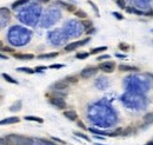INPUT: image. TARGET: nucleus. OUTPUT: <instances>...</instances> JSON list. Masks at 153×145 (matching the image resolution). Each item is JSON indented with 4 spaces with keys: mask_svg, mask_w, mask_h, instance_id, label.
Instances as JSON below:
<instances>
[{
    "mask_svg": "<svg viewBox=\"0 0 153 145\" xmlns=\"http://www.w3.org/2000/svg\"><path fill=\"white\" fill-rule=\"evenodd\" d=\"M144 122L146 124H153V112H150V113H146L144 116Z\"/></svg>",
    "mask_w": 153,
    "mask_h": 145,
    "instance_id": "18",
    "label": "nucleus"
},
{
    "mask_svg": "<svg viewBox=\"0 0 153 145\" xmlns=\"http://www.w3.org/2000/svg\"><path fill=\"white\" fill-rule=\"evenodd\" d=\"M17 71H18V72H25V73H27V74H33V73H34V70L30 69V67H18Z\"/></svg>",
    "mask_w": 153,
    "mask_h": 145,
    "instance_id": "19",
    "label": "nucleus"
},
{
    "mask_svg": "<svg viewBox=\"0 0 153 145\" xmlns=\"http://www.w3.org/2000/svg\"><path fill=\"white\" fill-rule=\"evenodd\" d=\"M97 72H98V67L90 66V67H86V69H84L80 72V77L82 79H88V78H91V77H93Z\"/></svg>",
    "mask_w": 153,
    "mask_h": 145,
    "instance_id": "5",
    "label": "nucleus"
},
{
    "mask_svg": "<svg viewBox=\"0 0 153 145\" xmlns=\"http://www.w3.org/2000/svg\"><path fill=\"white\" fill-rule=\"evenodd\" d=\"M116 63L114 61H104L100 63L98 66V70H101L105 73H112L114 70H116Z\"/></svg>",
    "mask_w": 153,
    "mask_h": 145,
    "instance_id": "3",
    "label": "nucleus"
},
{
    "mask_svg": "<svg viewBox=\"0 0 153 145\" xmlns=\"http://www.w3.org/2000/svg\"><path fill=\"white\" fill-rule=\"evenodd\" d=\"M94 31H95V28L92 27V28H90V30L86 31V34H92V33H94Z\"/></svg>",
    "mask_w": 153,
    "mask_h": 145,
    "instance_id": "36",
    "label": "nucleus"
},
{
    "mask_svg": "<svg viewBox=\"0 0 153 145\" xmlns=\"http://www.w3.org/2000/svg\"><path fill=\"white\" fill-rule=\"evenodd\" d=\"M49 67H50V69H63L64 65L63 64H52Z\"/></svg>",
    "mask_w": 153,
    "mask_h": 145,
    "instance_id": "28",
    "label": "nucleus"
},
{
    "mask_svg": "<svg viewBox=\"0 0 153 145\" xmlns=\"http://www.w3.org/2000/svg\"><path fill=\"white\" fill-rule=\"evenodd\" d=\"M0 51L1 52H7V53H14V48L12 47H9V46H3L1 48H0Z\"/></svg>",
    "mask_w": 153,
    "mask_h": 145,
    "instance_id": "23",
    "label": "nucleus"
},
{
    "mask_svg": "<svg viewBox=\"0 0 153 145\" xmlns=\"http://www.w3.org/2000/svg\"><path fill=\"white\" fill-rule=\"evenodd\" d=\"M65 80L69 84H76V83H78V78H76L75 76H69V77H66Z\"/></svg>",
    "mask_w": 153,
    "mask_h": 145,
    "instance_id": "20",
    "label": "nucleus"
},
{
    "mask_svg": "<svg viewBox=\"0 0 153 145\" xmlns=\"http://www.w3.org/2000/svg\"><path fill=\"white\" fill-rule=\"evenodd\" d=\"M146 145H153V143H152V142H151V143H147V144H146Z\"/></svg>",
    "mask_w": 153,
    "mask_h": 145,
    "instance_id": "41",
    "label": "nucleus"
},
{
    "mask_svg": "<svg viewBox=\"0 0 153 145\" xmlns=\"http://www.w3.org/2000/svg\"><path fill=\"white\" fill-rule=\"evenodd\" d=\"M64 117H66L70 120H78V114H76V112L73 111V110L64 111Z\"/></svg>",
    "mask_w": 153,
    "mask_h": 145,
    "instance_id": "10",
    "label": "nucleus"
},
{
    "mask_svg": "<svg viewBox=\"0 0 153 145\" xmlns=\"http://www.w3.org/2000/svg\"><path fill=\"white\" fill-rule=\"evenodd\" d=\"M132 132H133L132 128H131V126H128L127 129L122 130V132H121V136H124V137H127V136H130V134H132Z\"/></svg>",
    "mask_w": 153,
    "mask_h": 145,
    "instance_id": "26",
    "label": "nucleus"
},
{
    "mask_svg": "<svg viewBox=\"0 0 153 145\" xmlns=\"http://www.w3.org/2000/svg\"><path fill=\"white\" fill-rule=\"evenodd\" d=\"M95 145H102V144H99V143H97V144H95Z\"/></svg>",
    "mask_w": 153,
    "mask_h": 145,
    "instance_id": "42",
    "label": "nucleus"
},
{
    "mask_svg": "<svg viewBox=\"0 0 153 145\" xmlns=\"http://www.w3.org/2000/svg\"><path fill=\"white\" fill-rule=\"evenodd\" d=\"M0 145H11V144L8 143L6 137H1V138H0Z\"/></svg>",
    "mask_w": 153,
    "mask_h": 145,
    "instance_id": "30",
    "label": "nucleus"
},
{
    "mask_svg": "<svg viewBox=\"0 0 153 145\" xmlns=\"http://www.w3.org/2000/svg\"><path fill=\"white\" fill-rule=\"evenodd\" d=\"M58 4H60L61 6H64L66 9H67V11H70V12H73L74 13V11H75V6L74 5H71V4H66V3H64V1H57Z\"/></svg>",
    "mask_w": 153,
    "mask_h": 145,
    "instance_id": "12",
    "label": "nucleus"
},
{
    "mask_svg": "<svg viewBox=\"0 0 153 145\" xmlns=\"http://www.w3.org/2000/svg\"><path fill=\"white\" fill-rule=\"evenodd\" d=\"M6 139L11 145H33L34 139L27 136H20V134H8Z\"/></svg>",
    "mask_w": 153,
    "mask_h": 145,
    "instance_id": "1",
    "label": "nucleus"
},
{
    "mask_svg": "<svg viewBox=\"0 0 153 145\" xmlns=\"http://www.w3.org/2000/svg\"><path fill=\"white\" fill-rule=\"evenodd\" d=\"M111 58V55L110 54H101V55H99L98 58H97V60H104V59H110Z\"/></svg>",
    "mask_w": 153,
    "mask_h": 145,
    "instance_id": "27",
    "label": "nucleus"
},
{
    "mask_svg": "<svg viewBox=\"0 0 153 145\" xmlns=\"http://www.w3.org/2000/svg\"><path fill=\"white\" fill-rule=\"evenodd\" d=\"M3 46H4V44H3V41H1V40H0V48H1Z\"/></svg>",
    "mask_w": 153,
    "mask_h": 145,
    "instance_id": "40",
    "label": "nucleus"
},
{
    "mask_svg": "<svg viewBox=\"0 0 153 145\" xmlns=\"http://www.w3.org/2000/svg\"><path fill=\"white\" fill-rule=\"evenodd\" d=\"M116 57H117V58H126V55H125V54H120V53H117V54H116Z\"/></svg>",
    "mask_w": 153,
    "mask_h": 145,
    "instance_id": "38",
    "label": "nucleus"
},
{
    "mask_svg": "<svg viewBox=\"0 0 153 145\" xmlns=\"http://www.w3.org/2000/svg\"><path fill=\"white\" fill-rule=\"evenodd\" d=\"M26 120H31V122H37V123H40L43 124L44 123V119L40 118V117H35V116H26V117H24Z\"/></svg>",
    "mask_w": 153,
    "mask_h": 145,
    "instance_id": "13",
    "label": "nucleus"
},
{
    "mask_svg": "<svg viewBox=\"0 0 153 145\" xmlns=\"http://www.w3.org/2000/svg\"><path fill=\"white\" fill-rule=\"evenodd\" d=\"M76 124H78V126H79V128H81V129H86V126L84 125V123H82V122L76 120Z\"/></svg>",
    "mask_w": 153,
    "mask_h": 145,
    "instance_id": "35",
    "label": "nucleus"
},
{
    "mask_svg": "<svg viewBox=\"0 0 153 145\" xmlns=\"http://www.w3.org/2000/svg\"><path fill=\"white\" fill-rule=\"evenodd\" d=\"M30 0H17V1H14L13 4H12V7L13 8H17V7H19V6H21V5H24V4H27Z\"/></svg>",
    "mask_w": 153,
    "mask_h": 145,
    "instance_id": "21",
    "label": "nucleus"
},
{
    "mask_svg": "<svg viewBox=\"0 0 153 145\" xmlns=\"http://www.w3.org/2000/svg\"><path fill=\"white\" fill-rule=\"evenodd\" d=\"M90 41V38H86V39L84 40H79V41H73V43H70L69 45H66L65 48H64V51L65 52H72L74 51L75 48H78L79 46H82V45H86Z\"/></svg>",
    "mask_w": 153,
    "mask_h": 145,
    "instance_id": "4",
    "label": "nucleus"
},
{
    "mask_svg": "<svg viewBox=\"0 0 153 145\" xmlns=\"http://www.w3.org/2000/svg\"><path fill=\"white\" fill-rule=\"evenodd\" d=\"M69 86H70V84L66 82L65 79H63V80L55 82V83L52 85V89H53V90H57V91H63V90L69 89Z\"/></svg>",
    "mask_w": 153,
    "mask_h": 145,
    "instance_id": "6",
    "label": "nucleus"
},
{
    "mask_svg": "<svg viewBox=\"0 0 153 145\" xmlns=\"http://www.w3.org/2000/svg\"><path fill=\"white\" fill-rule=\"evenodd\" d=\"M74 136H78L79 138H82V139H85L86 142H91V138H90V137H87L86 134L81 133V132H74Z\"/></svg>",
    "mask_w": 153,
    "mask_h": 145,
    "instance_id": "25",
    "label": "nucleus"
},
{
    "mask_svg": "<svg viewBox=\"0 0 153 145\" xmlns=\"http://www.w3.org/2000/svg\"><path fill=\"white\" fill-rule=\"evenodd\" d=\"M50 104H52L54 108L59 109V110H64L66 108V102L63 99V97H58V96H51V98L49 99Z\"/></svg>",
    "mask_w": 153,
    "mask_h": 145,
    "instance_id": "2",
    "label": "nucleus"
},
{
    "mask_svg": "<svg viewBox=\"0 0 153 145\" xmlns=\"http://www.w3.org/2000/svg\"><path fill=\"white\" fill-rule=\"evenodd\" d=\"M152 32H153V30H152Z\"/></svg>",
    "mask_w": 153,
    "mask_h": 145,
    "instance_id": "43",
    "label": "nucleus"
},
{
    "mask_svg": "<svg viewBox=\"0 0 153 145\" xmlns=\"http://www.w3.org/2000/svg\"><path fill=\"white\" fill-rule=\"evenodd\" d=\"M118 69L119 71H122V72H137L139 71L138 67L136 66H130V65H125V64H120L118 66Z\"/></svg>",
    "mask_w": 153,
    "mask_h": 145,
    "instance_id": "8",
    "label": "nucleus"
},
{
    "mask_svg": "<svg viewBox=\"0 0 153 145\" xmlns=\"http://www.w3.org/2000/svg\"><path fill=\"white\" fill-rule=\"evenodd\" d=\"M13 58L18 60H32L34 59V54L31 53H13Z\"/></svg>",
    "mask_w": 153,
    "mask_h": 145,
    "instance_id": "7",
    "label": "nucleus"
},
{
    "mask_svg": "<svg viewBox=\"0 0 153 145\" xmlns=\"http://www.w3.org/2000/svg\"><path fill=\"white\" fill-rule=\"evenodd\" d=\"M1 76H3V78H4V79H5L6 82H8V83H11V84H15V85L18 84V80L13 79V78H12V77H11V76H9V74H7V73H3Z\"/></svg>",
    "mask_w": 153,
    "mask_h": 145,
    "instance_id": "17",
    "label": "nucleus"
},
{
    "mask_svg": "<svg viewBox=\"0 0 153 145\" xmlns=\"http://www.w3.org/2000/svg\"><path fill=\"white\" fill-rule=\"evenodd\" d=\"M74 15L78 17V18H80V19H82V20L87 18V13L84 12L82 9H75V11H74Z\"/></svg>",
    "mask_w": 153,
    "mask_h": 145,
    "instance_id": "14",
    "label": "nucleus"
},
{
    "mask_svg": "<svg viewBox=\"0 0 153 145\" xmlns=\"http://www.w3.org/2000/svg\"><path fill=\"white\" fill-rule=\"evenodd\" d=\"M20 122L19 117H7L0 120V125H9V124H17Z\"/></svg>",
    "mask_w": 153,
    "mask_h": 145,
    "instance_id": "9",
    "label": "nucleus"
},
{
    "mask_svg": "<svg viewBox=\"0 0 153 145\" xmlns=\"http://www.w3.org/2000/svg\"><path fill=\"white\" fill-rule=\"evenodd\" d=\"M46 69H47V66H37L35 70H34V72H41V71H44V70H46Z\"/></svg>",
    "mask_w": 153,
    "mask_h": 145,
    "instance_id": "31",
    "label": "nucleus"
},
{
    "mask_svg": "<svg viewBox=\"0 0 153 145\" xmlns=\"http://www.w3.org/2000/svg\"><path fill=\"white\" fill-rule=\"evenodd\" d=\"M113 15L116 17L117 19H119V20H122V19H124V17H122L120 13H118V12H113Z\"/></svg>",
    "mask_w": 153,
    "mask_h": 145,
    "instance_id": "33",
    "label": "nucleus"
},
{
    "mask_svg": "<svg viewBox=\"0 0 153 145\" xmlns=\"http://www.w3.org/2000/svg\"><path fill=\"white\" fill-rule=\"evenodd\" d=\"M107 50V46H100V47H95L90 52V54H98V53H101L104 51Z\"/></svg>",
    "mask_w": 153,
    "mask_h": 145,
    "instance_id": "15",
    "label": "nucleus"
},
{
    "mask_svg": "<svg viewBox=\"0 0 153 145\" xmlns=\"http://www.w3.org/2000/svg\"><path fill=\"white\" fill-rule=\"evenodd\" d=\"M59 53L58 52H52V53H45V54H39L37 58L38 59H52V58L58 57Z\"/></svg>",
    "mask_w": 153,
    "mask_h": 145,
    "instance_id": "11",
    "label": "nucleus"
},
{
    "mask_svg": "<svg viewBox=\"0 0 153 145\" xmlns=\"http://www.w3.org/2000/svg\"><path fill=\"white\" fill-rule=\"evenodd\" d=\"M88 4H90V5L92 6V7H93V9H94V11H95V13H97V15L99 17V9H98V7H97V6H95V5L93 4V1H88Z\"/></svg>",
    "mask_w": 153,
    "mask_h": 145,
    "instance_id": "32",
    "label": "nucleus"
},
{
    "mask_svg": "<svg viewBox=\"0 0 153 145\" xmlns=\"http://www.w3.org/2000/svg\"><path fill=\"white\" fill-rule=\"evenodd\" d=\"M117 4L120 8H126V5H125V0H117Z\"/></svg>",
    "mask_w": 153,
    "mask_h": 145,
    "instance_id": "29",
    "label": "nucleus"
},
{
    "mask_svg": "<svg viewBox=\"0 0 153 145\" xmlns=\"http://www.w3.org/2000/svg\"><path fill=\"white\" fill-rule=\"evenodd\" d=\"M52 140H54V142H57V143H60V144H66L64 140H61V139H59V138H55V137H52Z\"/></svg>",
    "mask_w": 153,
    "mask_h": 145,
    "instance_id": "34",
    "label": "nucleus"
},
{
    "mask_svg": "<svg viewBox=\"0 0 153 145\" xmlns=\"http://www.w3.org/2000/svg\"><path fill=\"white\" fill-rule=\"evenodd\" d=\"M0 59H4V60H7L8 59V57L6 54H3V53H0Z\"/></svg>",
    "mask_w": 153,
    "mask_h": 145,
    "instance_id": "37",
    "label": "nucleus"
},
{
    "mask_svg": "<svg viewBox=\"0 0 153 145\" xmlns=\"http://www.w3.org/2000/svg\"><path fill=\"white\" fill-rule=\"evenodd\" d=\"M39 1H41V3H45V4H46V3H50V0H39Z\"/></svg>",
    "mask_w": 153,
    "mask_h": 145,
    "instance_id": "39",
    "label": "nucleus"
},
{
    "mask_svg": "<svg viewBox=\"0 0 153 145\" xmlns=\"http://www.w3.org/2000/svg\"><path fill=\"white\" fill-rule=\"evenodd\" d=\"M81 25L84 26V28H85L86 31L90 30V28H92V27H93V23H92L91 20H87V19H84V20L81 21Z\"/></svg>",
    "mask_w": 153,
    "mask_h": 145,
    "instance_id": "16",
    "label": "nucleus"
},
{
    "mask_svg": "<svg viewBox=\"0 0 153 145\" xmlns=\"http://www.w3.org/2000/svg\"><path fill=\"white\" fill-rule=\"evenodd\" d=\"M118 47H119L120 51H125V52L130 50V45H128V44H125V43H120V44L118 45Z\"/></svg>",
    "mask_w": 153,
    "mask_h": 145,
    "instance_id": "22",
    "label": "nucleus"
},
{
    "mask_svg": "<svg viewBox=\"0 0 153 145\" xmlns=\"http://www.w3.org/2000/svg\"><path fill=\"white\" fill-rule=\"evenodd\" d=\"M88 55H90V53H87V52H81V53H76L75 58L76 59H86Z\"/></svg>",
    "mask_w": 153,
    "mask_h": 145,
    "instance_id": "24",
    "label": "nucleus"
}]
</instances>
